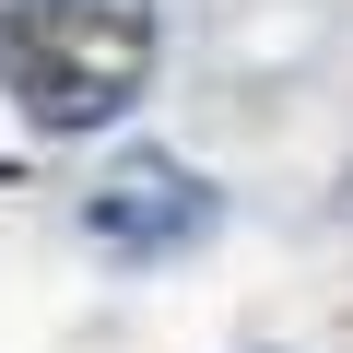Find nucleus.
Returning a JSON list of instances; mask_svg holds the SVG:
<instances>
[{"label":"nucleus","mask_w":353,"mask_h":353,"mask_svg":"<svg viewBox=\"0 0 353 353\" xmlns=\"http://www.w3.org/2000/svg\"><path fill=\"white\" fill-rule=\"evenodd\" d=\"M153 71V0H0V94L36 130H94Z\"/></svg>","instance_id":"obj_1"},{"label":"nucleus","mask_w":353,"mask_h":353,"mask_svg":"<svg viewBox=\"0 0 353 353\" xmlns=\"http://www.w3.org/2000/svg\"><path fill=\"white\" fill-rule=\"evenodd\" d=\"M83 224H94V248H118V259H165V248H189V236L212 224V189H201L189 165H165V153H118V165L94 176Z\"/></svg>","instance_id":"obj_2"}]
</instances>
